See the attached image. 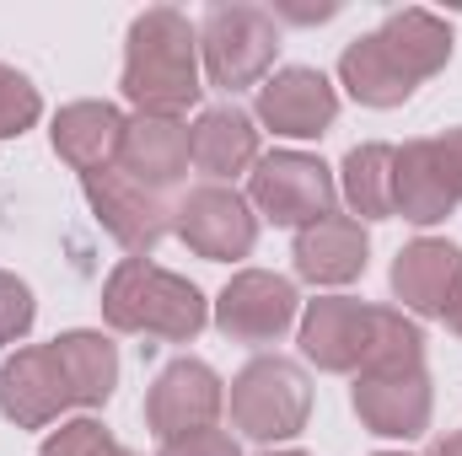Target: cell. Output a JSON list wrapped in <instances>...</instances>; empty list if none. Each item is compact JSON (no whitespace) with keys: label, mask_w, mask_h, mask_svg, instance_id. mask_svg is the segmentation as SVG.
Returning <instances> with one entry per match:
<instances>
[{"label":"cell","mask_w":462,"mask_h":456,"mask_svg":"<svg viewBox=\"0 0 462 456\" xmlns=\"http://www.w3.org/2000/svg\"><path fill=\"white\" fill-rule=\"evenodd\" d=\"M118 87L140 114L156 118H178L189 103H199V32L189 27L183 11L151 5L134 16Z\"/></svg>","instance_id":"6da1fadb"},{"label":"cell","mask_w":462,"mask_h":456,"mask_svg":"<svg viewBox=\"0 0 462 456\" xmlns=\"http://www.w3.org/2000/svg\"><path fill=\"white\" fill-rule=\"evenodd\" d=\"M103 317L118 333H151V339H167V343H189L210 323L205 296L183 274H167V269H156L145 258H124L108 274Z\"/></svg>","instance_id":"7a4b0ae2"},{"label":"cell","mask_w":462,"mask_h":456,"mask_svg":"<svg viewBox=\"0 0 462 456\" xmlns=\"http://www.w3.org/2000/svg\"><path fill=\"white\" fill-rule=\"evenodd\" d=\"M307 414H312V387L296 360L258 354L231 381V419L247 441H291L307 430Z\"/></svg>","instance_id":"3957f363"},{"label":"cell","mask_w":462,"mask_h":456,"mask_svg":"<svg viewBox=\"0 0 462 456\" xmlns=\"http://www.w3.org/2000/svg\"><path fill=\"white\" fill-rule=\"evenodd\" d=\"M199 49H205L210 81L226 92H242V87H258L263 70L274 65L280 32L263 5H210L199 27Z\"/></svg>","instance_id":"277c9868"},{"label":"cell","mask_w":462,"mask_h":456,"mask_svg":"<svg viewBox=\"0 0 462 456\" xmlns=\"http://www.w3.org/2000/svg\"><path fill=\"white\" fill-rule=\"evenodd\" d=\"M334 178L318 156H301V150H274L253 167V205L274 221V226H318L334 215Z\"/></svg>","instance_id":"5b68a950"},{"label":"cell","mask_w":462,"mask_h":456,"mask_svg":"<svg viewBox=\"0 0 462 456\" xmlns=\"http://www.w3.org/2000/svg\"><path fill=\"white\" fill-rule=\"evenodd\" d=\"M172 231L210 263H226V258H247L253 242H258V215L247 210L242 194H231L221 183H205V188H189L183 205L172 210Z\"/></svg>","instance_id":"8992f818"},{"label":"cell","mask_w":462,"mask_h":456,"mask_svg":"<svg viewBox=\"0 0 462 456\" xmlns=\"http://www.w3.org/2000/svg\"><path fill=\"white\" fill-rule=\"evenodd\" d=\"M221 376L205 365V360H172L151 397H145V424L162 435V441H178V435H194V430H216L221 419Z\"/></svg>","instance_id":"52a82bcc"},{"label":"cell","mask_w":462,"mask_h":456,"mask_svg":"<svg viewBox=\"0 0 462 456\" xmlns=\"http://www.w3.org/2000/svg\"><path fill=\"white\" fill-rule=\"evenodd\" d=\"M65 408H76V387L54 354V343L38 349H16L0 365V414L22 430H38L49 419H60Z\"/></svg>","instance_id":"ba28073f"},{"label":"cell","mask_w":462,"mask_h":456,"mask_svg":"<svg viewBox=\"0 0 462 456\" xmlns=\"http://www.w3.org/2000/svg\"><path fill=\"white\" fill-rule=\"evenodd\" d=\"M81 183H87V205H92V215L103 221V231L114 236L118 247H129V252H151V247L172 231V210L162 205V194L140 188V183L124 178L118 167H103V172H92V178H81Z\"/></svg>","instance_id":"9c48e42d"},{"label":"cell","mask_w":462,"mask_h":456,"mask_svg":"<svg viewBox=\"0 0 462 456\" xmlns=\"http://www.w3.org/2000/svg\"><path fill=\"white\" fill-rule=\"evenodd\" d=\"M296 323V285L263 269L236 274L216 301V328L236 343H269Z\"/></svg>","instance_id":"30bf717a"},{"label":"cell","mask_w":462,"mask_h":456,"mask_svg":"<svg viewBox=\"0 0 462 456\" xmlns=\"http://www.w3.org/2000/svg\"><path fill=\"white\" fill-rule=\"evenodd\" d=\"M376 333V306H360L349 296H323L301 317V354L318 370H365Z\"/></svg>","instance_id":"8fae6325"},{"label":"cell","mask_w":462,"mask_h":456,"mask_svg":"<svg viewBox=\"0 0 462 456\" xmlns=\"http://www.w3.org/2000/svg\"><path fill=\"white\" fill-rule=\"evenodd\" d=\"M355 414L371 435L387 441H414L430 424V376L420 370H382L355 381Z\"/></svg>","instance_id":"7c38bea8"},{"label":"cell","mask_w":462,"mask_h":456,"mask_svg":"<svg viewBox=\"0 0 462 456\" xmlns=\"http://www.w3.org/2000/svg\"><path fill=\"white\" fill-rule=\"evenodd\" d=\"M339 114V97L328 87L323 70H307V65H291L280 76H269L258 87V118L274 129V134H291V140H312L323 134Z\"/></svg>","instance_id":"4fadbf2b"},{"label":"cell","mask_w":462,"mask_h":456,"mask_svg":"<svg viewBox=\"0 0 462 456\" xmlns=\"http://www.w3.org/2000/svg\"><path fill=\"white\" fill-rule=\"evenodd\" d=\"M189 129L178 118H156V114H134L124 129V145H118V172L134 178L140 188L162 194L172 183L189 178Z\"/></svg>","instance_id":"5bb4252c"},{"label":"cell","mask_w":462,"mask_h":456,"mask_svg":"<svg viewBox=\"0 0 462 456\" xmlns=\"http://www.w3.org/2000/svg\"><path fill=\"white\" fill-rule=\"evenodd\" d=\"M462 279V252L452 242H436V236H420L409 242L398 258H393V296L420 312V317H441L452 290Z\"/></svg>","instance_id":"9a60e30c"},{"label":"cell","mask_w":462,"mask_h":456,"mask_svg":"<svg viewBox=\"0 0 462 456\" xmlns=\"http://www.w3.org/2000/svg\"><path fill=\"white\" fill-rule=\"evenodd\" d=\"M124 129L129 118L118 114L114 103H70L54 118V150L81 172H103V167H118V145H124Z\"/></svg>","instance_id":"2e32d148"},{"label":"cell","mask_w":462,"mask_h":456,"mask_svg":"<svg viewBox=\"0 0 462 456\" xmlns=\"http://www.w3.org/2000/svg\"><path fill=\"white\" fill-rule=\"evenodd\" d=\"M365 226L355 215H328L296 236V274L312 285H349L365 274Z\"/></svg>","instance_id":"e0dca14e"},{"label":"cell","mask_w":462,"mask_h":456,"mask_svg":"<svg viewBox=\"0 0 462 456\" xmlns=\"http://www.w3.org/2000/svg\"><path fill=\"white\" fill-rule=\"evenodd\" d=\"M189 156L205 178H236L258 167V129L242 108H205L199 123L189 129Z\"/></svg>","instance_id":"ac0fdd59"},{"label":"cell","mask_w":462,"mask_h":456,"mask_svg":"<svg viewBox=\"0 0 462 456\" xmlns=\"http://www.w3.org/2000/svg\"><path fill=\"white\" fill-rule=\"evenodd\" d=\"M376 38H382V49L393 54V65H398L414 87H420V81H430V76L452 59V27H447L441 16L420 11V5L393 11V16L376 27Z\"/></svg>","instance_id":"d6986e66"},{"label":"cell","mask_w":462,"mask_h":456,"mask_svg":"<svg viewBox=\"0 0 462 456\" xmlns=\"http://www.w3.org/2000/svg\"><path fill=\"white\" fill-rule=\"evenodd\" d=\"M452 188L430 161L425 140H409L403 150H393V215L414 221V226H436L452 215Z\"/></svg>","instance_id":"ffe728a7"},{"label":"cell","mask_w":462,"mask_h":456,"mask_svg":"<svg viewBox=\"0 0 462 456\" xmlns=\"http://www.w3.org/2000/svg\"><path fill=\"white\" fill-rule=\"evenodd\" d=\"M339 81L349 87V97L365 103V108H398V103L414 97V81L393 65V54L382 49L376 32L355 38V43L345 49V59H339Z\"/></svg>","instance_id":"44dd1931"},{"label":"cell","mask_w":462,"mask_h":456,"mask_svg":"<svg viewBox=\"0 0 462 456\" xmlns=\"http://www.w3.org/2000/svg\"><path fill=\"white\" fill-rule=\"evenodd\" d=\"M54 354H60V365H65V376H70L81 408H97V403L114 397L118 354L103 333H65V339H54Z\"/></svg>","instance_id":"7402d4cb"},{"label":"cell","mask_w":462,"mask_h":456,"mask_svg":"<svg viewBox=\"0 0 462 456\" xmlns=\"http://www.w3.org/2000/svg\"><path fill=\"white\" fill-rule=\"evenodd\" d=\"M345 199L360 221L393 215V145H355L345 156Z\"/></svg>","instance_id":"603a6c76"},{"label":"cell","mask_w":462,"mask_h":456,"mask_svg":"<svg viewBox=\"0 0 462 456\" xmlns=\"http://www.w3.org/2000/svg\"><path fill=\"white\" fill-rule=\"evenodd\" d=\"M425 365V333L403 317L376 306V333H371V354L360 376H382V370H420Z\"/></svg>","instance_id":"cb8c5ba5"},{"label":"cell","mask_w":462,"mask_h":456,"mask_svg":"<svg viewBox=\"0 0 462 456\" xmlns=\"http://www.w3.org/2000/svg\"><path fill=\"white\" fill-rule=\"evenodd\" d=\"M43 114V103H38V87L22 76V70H11V65H0V140H11V134H22V129H32Z\"/></svg>","instance_id":"d4e9b609"},{"label":"cell","mask_w":462,"mask_h":456,"mask_svg":"<svg viewBox=\"0 0 462 456\" xmlns=\"http://www.w3.org/2000/svg\"><path fill=\"white\" fill-rule=\"evenodd\" d=\"M108 446H114V435H108L97 419H70V424H60V430L43 441L38 456H103Z\"/></svg>","instance_id":"484cf974"},{"label":"cell","mask_w":462,"mask_h":456,"mask_svg":"<svg viewBox=\"0 0 462 456\" xmlns=\"http://www.w3.org/2000/svg\"><path fill=\"white\" fill-rule=\"evenodd\" d=\"M32 328V290L16 274H0V343L22 339Z\"/></svg>","instance_id":"4316f807"},{"label":"cell","mask_w":462,"mask_h":456,"mask_svg":"<svg viewBox=\"0 0 462 456\" xmlns=\"http://www.w3.org/2000/svg\"><path fill=\"white\" fill-rule=\"evenodd\" d=\"M162 456H242L226 430H194L178 441H162Z\"/></svg>","instance_id":"83f0119b"},{"label":"cell","mask_w":462,"mask_h":456,"mask_svg":"<svg viewBox=\"0 0 462 456\" xmlns=\"http://www.w3.org/2000/svg\"><path fill=\"white\" fill-rule=\"evenodd\" d=\"M425 145H430V161H436V172L447 178L452 199H462V129H452V134H436V140H425Z\"/></svg>","instance_id":"f1b7e54d"},{"label":"cell","mask_w":462,"mask_h":456,"mask_svg":"<svg viewBox=\"0 0 462 456\" xmlns=\"http://www.w3.org/2000/svg\"><path fill=\"white\" fill-rule=\"evenodd\" d=\"M280 11H285L291 22H328L339 5H334V0H323V5H280Z\"/></svg>","instance_id":"f546056e"},{"label":"cell","mask_w":462,"mask_h":456,"mask_svg":"<svg viewBox=\"0 0 462 456\" xmlns=\"http://www.w3.org/2000/svg\"><path fill=\"white\" fill-rule=\"evenodd\" d=\"M441 317H447V328L462 339V279H457V290H452V301H447V312H441Z\"/></svg>","instance_id":"4dcf8cb0"},{"label":"cell","mask_w":462,"mask_h":456,"mask_svg":"<svg viewBox=\"0 0 462 456\" xmlns=\"http://www.w3.org/2000/svg\"><path fill=\"white\" fill-rule=\"evenodd\" d=\"M430 456H462V435H447V441H441Z\"/></svg>","instance_id":"1f68e13d"},{"label":"cell","mask_w":462,"mask_h":456,"mask_svg":"<svg viewBox=\"0 0 462 456\" xmlns=\"http://www.w3.org/2000/svg\"><path fill=\"white\" fill-rule=\"evenodd\" d=\"M103 456H134V451H129V446H118V441H114V446H108Z\"/></svg>","instance_id":"d6a6232c"},{"label":"cell","mask_w":462,"mask_h":456,"mask_svg":"<svg viewBox=\"0 0 462 456\" xmlns=\"http://www.w3.org/2000/svg\"><path fill=\"white\" fill-rule=\"evenodd\" d=\"M269 456H307V451H269Z\"/></svg>","instance_id":"836d02e7"},{"label":"cell","mask_w":462,"mask_h":456,"mask_svg":"<svg viewBox=\"0 0 462 456\" xmlns=\"http://www.w3.org/2000/svg\"><path fill=\"white\" fill-rule=\"evenodd\" d=\"M382 456H403V451H382Z\"/></svg>","instance_id":"e575fe53"}]
</instances>
